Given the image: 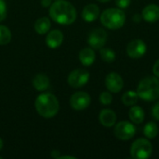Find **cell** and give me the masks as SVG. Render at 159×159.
<instances>
[{
    "mask_svg": "<svg viewBox=\"0 0 159 159\" xmlns=\"http://www.w3.org/2000/svg\"><path fill=\"white\" fill-rule=\"evenodd\" d=\"M49 16L59 24L70 25L76 20V9L68 1L57 0L49 7Z\"/></svg>",
    "mask_w": 159,
    "mask_h": 159,
    "instance_id": "1",
    "label": "cell"
},
{
    "mask_svg": "<svg viewBox=\"0 0 159 159\" xmlns=\"http://www.w3.org/2000/svg\"><path fill=\"white\" fill-rule=\"evenodd\" d=\"M34 107L39 116L45 118H51L58 114L60 103L55 95L51 93H43L35 99Z\"/></svg>",
    "mask_w": 159,
    "mask_h": 159,
    "instance_id": "2",
    "label": "cell"
},
{
    "mask_svg": "<svg viewBox=\"0 0 159 159\" xmlns=\"http://www.w3.org/2000/svg\"><path fill=\"white\" fill-rule=\"evenodd\" d=\"M140 99L145 102H153L159 98V78L155 76H146L143 78L136 90Z\"/></svg>",
    "mask_w": 159,
    "mask_h": 159,
    "instance_id": "3",
    "label": "cell"
},
{
    "mask_svg": "<svg viewBox=\"0 0 159 159\" xmlns=\"http://www.w3.org/2000/svg\"><path fill=\"white\" fill-rule=\"evenodd\" d=\"M100 19L104 27L110 30H116L124 26L126 14L124 10L119 7H110L102 11Z\"/></svg>",
    "mask_w": 159,
    "mask_h": 159,
    "instance_id": "4",
    "label": "cell"
},
{
    "mask_svg": "<svg viewBox=\"0 0 159 159\" xmlns=\"http://www.w3.org/2000/svg\"><path fill=\"white\" fill-rule=\"evenodd\" d=\"M153 154V145L148 139L140 138L133 142L130 147V156L134 159H147Z\"/></svg>",
    "mask_w": 159,
    "mask_h": 159,
    "instance_id": "5",
    "label": "cell"
},
{
    "mask_svg": "<svg viewBox=\"0 0 159 159\" xmlns=\"http://www.w3.org/2000/svg\"><path fill=\"white\" fill-rule=\"evenodd\" d=\"M114 133L117 139L121 141H129L135 136L136 128L129 121H121L116 125Z\"/></svg>",
    "mask_w": 159,
    "mask_h": 159,
    "instance_id": "6",
    "label": "cell"
},
{
    "mask_svg": "<svg viewBox=\"0 0 159 159\" xmlns=\"http://www.w3.org/2000/svg\"><path fill=\"white\" fill-rule=\"evenodd\" d=\"M107 39V32L102 28H96L90 32L88 37V43L90 46V48L94 49H101L106 44Z\"/></svg>",
    "mask_w": 159,
    "mask_h": 159,
    "instance_id": "7",
    "label": "cell"
},
{
    "mask_svg": "<svg viewBox=\"0 0 159 159\" xmlns=\"http://www.w3.org/2000/svg\"><path fill=\"white\" fill-rule=\"evenodd\" d=\"M89 80V73L85 69H75L72 71L67 78L70 87L78 89L84 87Z\"/></svg>",
    "mask_w": 159,
    "mask_h": 159,
    "instance_id": "8",
    "label": "cell"
},
{
    "mask_svg": "<svg viewBox=\"0 0 159 159\" xmlns=\"http://www.w3.org/2000/svg\"><path fill=\"white\" fill-rule=\"evenodd\" d=\"M127 54L132 59H140L143 57L147 51V46L142 39H133L127 46Z\"/></svg>",
    "mask_w": 159,
    "mask_h": 159,
    "instance_id": "9",
    "label": "cell"
},
{
    "mask_svg": "<svg viewBox=\"0 0 159 159\" xmlns=\"http://www.w3.org/2000/svg\"><path fill=\"white\" fill-rule=\"evenodd\" d=\"M91 102L89 94L85 91H78L72 95L70 99V105L74 110L82 111L87 109Z\"/></svg>",
    "mask_w": 159,
    "mask_h": 159,
    "instance_id": "10",
    "label": "cell"
},
{
    "mask_svg": "<svg viewBox=\"0 0 159 159\" xmlns=\"http://www.w3.org/2000/svg\"><path fill=\"white\" fill-rule=\"evenodd\" d=\"M105 87L113 93H119L124 88V80L117 73H110L105 77Z\"/></svg>",
    "mask_w": 159,
    "mask_h": 159,
    "instance_id": "11",
    "label": "cell"
},
{
    "mask_svg": "<svg viewBox=\"0 0 159 159\" xmlns=\"http://www.w3.org/2000/svg\"><path fill=\"white\" fill-rule=\"evenodd\" d=\"M116 120H117L116 114L113 110L103 109L100 112L99 121L102 126H104L106 128H111L116 125Z\"/></svg>",
    "mask_w": 159,
    "mask_h": 159,
    "instance_id": "12",
    "label": "cell"
},
{
    "mask_svg": "<svg viewBox=\"0 0 159 159\" xmlns=\"http://www.w3.org/2000/svg\"><path fill=\"white\" fill-rule=\"evenodd\" d=\"M142 18L147 22H156L159 20V6L157 4L147 5L142 12Z\"/></svg>",
    "mask_w": 159,
    "mask_h": 159,
    "instance_id": "13",
    "label": "cell"
},
{
    "mask_svg": "<svg viewBox=\"0 0 159 159\" xmlns=\"http://www.w3.org/2000/svg\"><path fill=\"white\" fill-rule=\"evenodd\" d=\"M100 16V8L96 4H89L82 10V18L87 22L96 20Z\"/></svg>",
    "mask_w": 159,
    "mask_h": 159,
    "instance_id": "14",
    "label": "cell"
},
{
    "mask_svg": "<svg viewBox=\"0 0 159 159\" xmlns=\"http://www.w3.org/2000/svg\"><path fill=\"white\" fill-rule=\"evenodd\" d=\"M63 41V34L60 30H52L48 32L46 37V43L48 48H59Z\"/></svg>",
    "mask_w": 159,
    "mask_h": 159,
    "instance_id": "15",
    "label": "cell"
},
{
    "mask_svg": "<svg viewBox=\"0 0 159 159\" xmlns=\"http://www.w3.org/2000/svg\"><path fill=\"white\" fill-rule=\"evenodd\" d=\"M96 59L95 51L92 48H84L79 52V61L84 66H90Z\"/></svg>",
    "mask_w": 159,
    "mask_h": 159,
    "instance_id": "16",
    "label": "cell"
},
{
    "mask_svg": "<svg viewBox=\"0 0 159 159\" xmlns=\"http://www.w3.org/2000/svg\"><path fill=\"white\" fill-rule=\"evenodd\" d=\"M129 117L134 124H142L145 118V113L141 106L133 105L129 111Z\"/></svg>",
    "mask_w": 159,
    "mask_h": 159,
    "instance_id": "17",
    "label": "cell"
},
{
    "mask_svg": "<svg viewBox=\"0 0 159 159\" xmlns=\"http://www.w3.org/2000/svg\"><path fill=\"white\" fill-rule=\"evenodd\" d=\"M33 86L37 91H45L49 87V78L45 74H37L33 79Z\"/></svg>",
    "mask_w": 159,
    "mask_h": 159,
    "instance_id": "18",
    "label": "cell"
},
{
    "mask_svg": "<svg viewBox=\"0 0 159 159\" xmlns=\"http://www.w3.org/2000/svg\"><path fill=\"white\" fill-rule=\"evenodd\" d=\"M50 25H51L50 20L47 17H42L35 21L34 30L39 34H45L48 33V31L50 29Z\"/></svg>",
    "mask_w": 159,
    "mask_h": 159,
    "instance_id": "19",
    "label": "cell"
},
{
    "mask_svg": "<svg viewBox=\"0 0 159 159\" xmlns=\"http://www.w3.org/2000/svg\"><path fill=\"white\" fill-rule=\"evenodd\" d=\"M138 101H139V96L137 92L134 90H128L121 97V102H123V104L129 107L135 105L138 102Z\"/></svg>",
    "mask_w": 159,
    "mask_h": 159,
    "instance_id": "20",
    "label": "cell"
},
{
    "mask_svg": "<svg viewBox=\"0 0 159 159\" xmlns=\"http://www.w3.org/2000/svg\"><path fill=\"white\" fill-rule=\"evenodd\" d=\"M158 126L156 122H148L143 128V134L147 139H155L158 135Z\"/></svg>",
    "mask_w": 159,
    "mask_h": 159,
    "instance_id": "21",
    "label": "cell"
},
{
    "mask_svg": "<svg viewBox=\"0 0 159 159\" xmlns=\"http://www.w3.org/2000/svg\"><path fill=\"white\" fill-rule=\"evenodd\" d=\"M100 55L101 58L103 61L111 63L116 60V52L111 49V48H102L100 50Z\"/></svg>",
    "mask_w": 159,
    "mask_h": 159,
    "instance_id": "22",
    "label": "cell"
},
{
    "mask_svg": "<svg viewBox=\"0 0 159 159\" xmlns=\"http://www.w3.org/2000/svg\"><path fill=\"white\" fill-rule=\"evenodd\" d=\"M10 40H11L10 30L5 25H0V45L5 46L8 44Z\"/></svg>",
    "mask_w": 159,
    "mask_h": 159,
    "instance_id": "23",
    "label": "cell"
},
{
    "mask_svg": "<svg viewBox=\"0 0 159 159\" xmlns=\"http://www.w3.org/2000/svg\"><path fill=\"white\" fill-rule=\"evenodd\" d=\"M113 102V96L111 92L108 91H102L100 95V102L103 105H109Z\"/></svg>",
    "mask_w": 159,
    "mask_h": 159,
    "instance_id": "24",
    "label": "cell"
},
{
    "mask_svg": "<svg viewBox=\"0 0 159 159\" xmlns=\"http://www.w3.org/2000/svg\"><path fill=\"white\" fill-rule=\"evenodd\" d=\"M7 16V5L4 0H0V22L5 20Z\"/></svg>",
    "mask_w": 159,
    "mask_h": 159,
    "instance_id": "25",
    "label": "cell"
},
{
    "mask_svg": "<svg viewBox=\"0 0 159 159\" xmlns=\"http://www.w3.org/2000/svg\"><path fill=\"white\" fill-rule=\"evenodd\" d=\"M130 3H131V0H116V5L117 6V7L121 9H125L129 7Z\"/></svg>",
    "mask_w": 159,
    "mask_h": 159,
    "instance_id": "26",
    "label": "cell"
},
{
    "mask_svg": "<svg viewBox=\"0 0 159 159\" xmlns=\"http://www.w3.org/2000/svg\"><path fill=\"white\" fill-rule=\"evenodd\" d=\"M151 114H152V117H154L155 120L159 121V102L154 105V107L152 108Z\"/></svg>",
    "mask_w": 159,
    "mask_h": 159,
    "instance_id": "27",
    "label": "cell"
},
{
    "mask_svg": "<svg viewBox=\"0 0 159 159\" xmlns=\"http://www.w3.org/2000/svg\"><path fill=\"white\" fill-rule=\"evenodd\" d=\"M153 73L157 77L159 78V59L155 62V64L153 66Z\"/></svg>",
    "mask_w": 159,
    "mask_h": 159,
    "instance_id": "28",
    "label": "cell"
},
{
    "mask_svg": "<svg viewBox=\"0 0 159 159\" xmlns=\"http://www.w3.org/2000/svg\"><path fill=\"white\" fill-rule=\"evenodd\" d=\"M52 4L51 0H41V5L43 7H50Z\"/></svg>",
    "mask_w": 159,
    "mask_h": 159,
    "instance_id": "29",
    "label": "cell"
},
{
    "mask_svg": "<svg viewBox=\"0 0 159 159\" xmlns=\"http://www.w3.org/2000/svg\"><path fill=\"white\" fill-rule=\"evenodd\" d=\"M51 157H53V158H60V157H61V152L60 151H58V150H53V151H51Z\"/></svg>",
    "mask_w": 159,
    "mask_h": 159,
    "instance_id": "30",
    "label": "cell"
},
{
    "mask_svg": "<svg viewBox=\"0 0 159 159\" xmlns=\"http://www.w3.org/2000/svg\"><path fill=\"white\" fill-rule=\"evenodd\" d=\"M97 1H99V2H101V3H106V2H109V1H111V0H97Z\"/></svg>",
    "mask_w": 159,
    "mask_h": 159,
    "instance_id": "31",
    "label": "cell"
},
{
    "mask_svg": "<svg viewBox=\"0 0 159 159\" xmlns=\"http://www.w3.org/2000/svg\"><path fill=\"white\" fill-rule=\"evenodd\" d=\"M2 147H3V141H2V139L0 138V150L2 149Z\"/></svg>",
    "mask_w": 159,
    "mask_h": 159,
    "instance_id": "32",
    "label": "cell"
},
{
    "mask_svg": "<svg viewBox=\"0 0 159 159\" xmlns=\"http://www.w3.org/2000/svg\"><path fill=\"white\" fill-rule=\"evenodd\" d=\"M0 159H2V157H0Z\"/></svg>",
    "mask_w": 159,
    "mask_h": 159,
    "instance_id": "33",
    "label": "cell"
}]
</instances>
